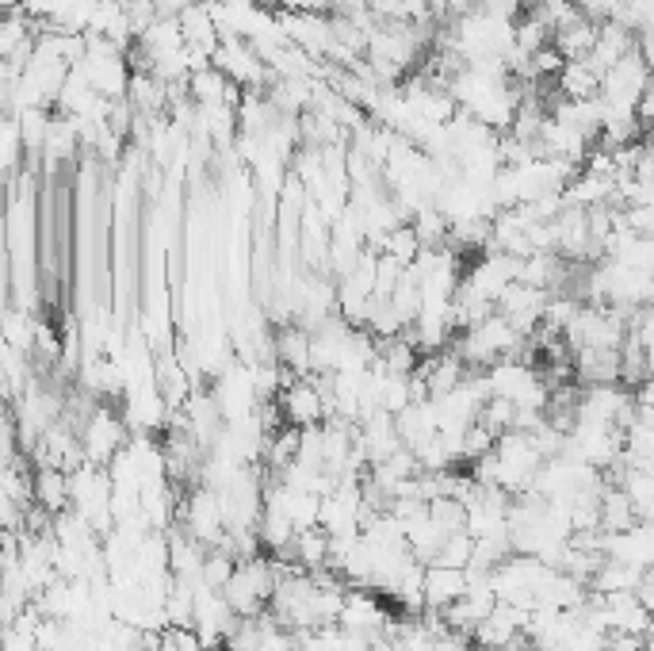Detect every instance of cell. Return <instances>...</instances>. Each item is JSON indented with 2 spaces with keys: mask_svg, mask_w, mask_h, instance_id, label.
<instances>
[{
  "mask_svg": "<svg viewBox=\"0 0 654 651\" xmlns=\"http://www.w3.org/2000/svg\"><path fill=\"white\" fill-rule=\"evenodd\" d=\"M516 269H521V261L516 257H509V253H490V257H482L479 264H471V269L464 272V284L467 287H475L479 295H487L490 303L498 300V295L505 292L509 284L516 280Z\"/></svg>",
  "mask_w": 654,
  "mask_h": 651,
  "instance_id": "cell-6",
  "label": "cell"
},
{
  "mask_svg": "<svg viewBox=\"0 0 654 651\" xmlns=\"http://www.w3.org/2000/svg\"><path fill=\"white\" fill-rule=\"evenodd\" d=\"M422 594H425V609H444V606H451V601L467 594V575H464V571H456V567L425 564Z\"/></svg>",
  "mask_w": 654,
  "mask_h": 651,
  "instance_id": "cell-7",
  "label": "cell"
},
{
  "mask_svg": "<svg viewBox=\"0 0 654 651\" xmlns=\"http://www.w3.org/2000/svg\"><path fill=\"white\" fill-rule=\"evenodd\" d=\"M276 403H280V414H284V422L287 425H318L321 417V395H318V388H314V380L310 376H295V380H287L284 388H280V395H276Z\"/></svg>",
  "mask_w": 654,
  "mask_h": 651,
  "instance_id": "cell-5",
  "label": "cell"
},
{
  "mask_svg": "<svg viewBox=\"0 0 654 651\" xmlns=\"http://www.w3.org/2000/svg\"><path fill=\"white\" fill-rule=\"evenodd\" d=\"M604 614H609V632H635L651 637V609L635 594H604Z\"/></svg>",
  "mask_w": 654,
  "mask_h": 651,
  "instance_id": "cell-8",
  "label": "cell"
},
{
  "mask_svg": "<svg viewBox=\"0 0 654 651\" xmlns=\"http://www.w3.org/2000/svg\"><path fill=\"white\" fill-rule=\"evenodd\" d=\"M272 586H276V571H272L269 556L238 560L222 586V598L238 617H257V614H264V606H269Z\"/></svg>",
  "mask_w": 654,
  "mask_h": 651,
  "instance_id": "cell-1",
  "label": "cell"
},
{
  "mask_svg": "<svg viewBox=\"0 0 654 651\" xmlns=\"http://www.w3.org/2000/svg\"><path fill=\"white\" fill-rule=\"evenodd\" d=\"M471 552H475V541H471V533H467V529H464V533L444 536V544H440V552H436L433 564L464 571L467 564H471Z\"/></svg>",
  "mask_w": 654,
  "mask_h": 651,
  "instance_id": "cell-13",
  "label": "cell"
},
{
  "mask_svg": "<svg viewBox=\"0 0 654 651\" xmlns=\"http://www.w3.org/2000/svg\"><path fill=\"white\" fill-rule=\"evenodd\" d=\"M640 575H643L640 567H628V564H620V560H601L586 586H589V594H601V598L604 594H632Z\"/></svg>",
  "mask_w": 654,
  "mask_h": 651,
  "instance_id": "cell-11",
  "label": "cell"
},
{
  "mask_svg": "<svg viewBox=\"0 0 654 651\" xmlns=\"http://www.w3.org/2000/svg\"><path fill=\"white\" fill-rule=\"evenodd\" d=\"M394 417V433H399V441L406 448H417V445H425V441L436 433V406H433V399H422V403H410V406H402L399 414H391Z\"/></svg>",
  "mask_w": 654,
  "mask_h": 651,
  "instance_id": "cell-10",
  "label": "cell"
},
{
  "mask_svg": "<svg viewBox=\"0 0 654 651\" xmlns=\"http://www.w3.org/2000/svg\"><path fill=\"white\" fill-rule=\"evenodd\" d=\"M77 441H80V456H85V464H92V468H108V464L123 453L127 441H131V430H127V422L116 414V410L108 403H100L85 422H80Z\"/></svg>",
  "mask_w": 654,
  "mask_h": 651,
  "instance_id": "cell-2",
  "label": "cell"
},
{
  "mask_svg": "<svg viewBox=\"0 0 654 651\" xmlns=\"http://www.w3.org/2000/svg\"><path fill=\"white\" fill-rule=\"evenodd\" d=\"M391 621V614L383 609L375 590L368 586H345V598H341V614H337V629L345 632H360L368 637L371 644L383 640V625Z\"/></svg>",
  "mask_w": 654,
  "mask_h": 651,
  "instance_id": "cell-3",
  "label": "cell"
},
{
  "mask_svg": "<svg viewBox=\"0 0 654 651\" xmlns=\"http://www.w3.org/2000/svg\"><path fill=\"white\" fill-rule=\"evenodd\" d=\"M238 560L230 556V552H222V549H207V556H204V567H199V583H207L211 590H222L226 586V578H230V571Z\"/></svg>",
  "mask_w": 654,
  "mask_h": 651,
  "instance_id": "cell-14",
  "label": "cell"
},
{
  "mask_svg": "<svg viewBox=\"0 0 654 651\" xmlns=\"http://www.w3.org/2000/svg\"><path fill=\"white\" fill-rule=\"evenodd\" d=\"M601 552H604V560H620V564H628V567L651 571V560H654L651 521H635L624 533H604Z\"/></svg>",
  "mask_w": 654,
  "mask_h": 651,
  "instance_id": "cell-4",
  "label": "cell"
},
{
  "mask_svg": "<svg viewBox=\"0 0 654 651\" xmlns=\"http://www.w3.org/2000/svg\"><path fill=\"white\" fill-rule=\"evenodd\" d=\"M490 448H494V433H490L482 422L467 425L464 430V460H479V456H487Z\"/></svg>",
  "mask_w": 654,
  "mask_h": 651,
  "instance_id": "cell-15",
  "label": "cell"
},
{
  "mask_svg": "<svg viewBox=\"0 0 654 651\" xmlns=\"http://www.w3.org/2000/svg\"><path fill=\"white\" fill-rule=\"evenodd\" d=\"M168 632H173L176 651H204V644H199V637H196V629H168Z\"/></svg>",
  "mask_w": 654,
  "mask_h": 651,
  "instance_id": "cell-16",
  "label": "cell"
},
{
  "mask_svg": "<svg viewBox=\"0 0 654 651\" xmlns=\"http://www.w3.org/2000/svg\"><path fill=\"white\" fill-rule=\"evenodd\" d=\"M425 513L436 521V525L444 529V533H464L467 529V513H464V502L459 498H444V495H436L425 502Z\"/></svg>",
  "mask_w": 654,
  "mask_h": 651,
  "instance_id": "cell-12",
  "label": "cell"
},
{
  "mask_svg": "<svg viewBox=\"0 0 654 651\" xmlns=\"http://www.w3.org/2000/svg\"><path fill=\"white\" fill-rule=\"evenodd\" d=\"M31 506L58 518L69 510V476L62 468H35L31 471Z\"/></svg>",
  "mask_w": 654,
  "mask_h": 651,
  "instance_id": "cell-9",
  "label": "cell"
}]
</instances>
